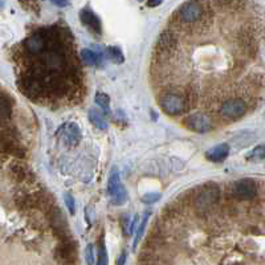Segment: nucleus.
Instances as JSON below:
<instances>
[{"mask_svg": "<svg viewBox=\"0 0 265 265\" xmlns=\"http://www.w3.org/2000/svg\"><path fill=\"white\" fill-rule=\"evenodd\" d=\"M63 133V139L67 146H77L81 141V131L76 123H68L61 129Z\"/></svg>", "mask_w": 265, "mask_h": 265, "instance_id": "obj_8", "label": "nucleus"}, {"mask_svg": "<svg viewBox=\"0 0 265 265\" xmlns=\"http://www.w3.org/2000/svg\"><path fill=\"white\" fill-rule=\"evenodd\" d=\"M229 154V146L227 143H222V145H218L207 152V158L211 160V162H222L228 156Z\"/></svg>", "mask_w": 265, "mask_h": 265, "instance_id": "obj_10", "label": "nucleus"}, {"mask_svg": "<svg viewBox=\"0 0 265 265\" xmlns=\"http://www.w3.org/2000/svg\"><path fill=\"white\" fill-rule=\"evenodd\" d=\"M162 3V0H148L149 7H158Z\"/></svg>", "mask_w": 265, "mask_h": 265, "instance_id": "obj_23", "label": "nucleus"}, {"mask_svg": "<svg viewBox=\"0 0 265 265\" xmlns=\"http://www.w3.org/2000/svg\"><path fill=\"white\" fill-rule=\"evenodd\" d=\"M64 199H65V203H67L68 210L71 211V214H75L76 206H75V199H73V196H72L71 194H65L64 195Z\"/></svg>", "mask_w": 265, "mask_h": 265, "instance_id": "obj_19", "label": "nucleus"}, {"mask_svg": "<svg viewBox=\"0 0 265 265\" xmlns=\"http://www.w3.org/2000/svg\"><path fill=\"white\" fill-rule=\"evenodd\" d=\"M80 20L82 21V24L86 26L89 30L92 31L93 34L101 35L102 34V26L100 17L93 12L92 9L84 8L80 11Z\"/></svg>", "mask_w": 265, "mask_h": 265, "instance_id": "obj_7", "label": "nucleus"}, {"mask_svg": "<svg viewBox=\"0 0 265 265\" xmlns=\"http://www.w3.org/2000/svg\"><path fill=\"white\" fill-rule=\"evenodd\" d=\"M12 112L13 106L11 98L0 93V121H3V122L8 121L11 115H12Z\"/></svg>", "mask_w": 265, "mask_h": 265, "instance_id": "obj_11", "label": "nucleus"}, {"mask_svg": "<svg viewBox=\"0 0 265 265\" xmlns=\"http://www.w3.org/2000/svg\"><path fill=\"white\" fill-rule=\"evenodd\" d=\"M9 173L13 177V179L17 182H28L30 179H34V174L27 166L21 163H13L9 168Z\"/></svg>", "mask_w": 265, "mask_h": 265, "instance_id": "obj_9", "label": "nucleus"}, {"mask_svg": "<svg viewBox=\"0 0 265 265\" xmlns=\"http://www.w3.org/2000/svg\"><path fill=\"white\" fill-rule=\"evenodd\" d=\"M52 1L59 7H67L68 5V0H52Z\"/></svg>", "mask_w": 265, "mask_h": 265, "instance_id": "obj_24", "label": "nucleus"}, {"mask_svg": "<svg viewBox=\"0 0 265 265\" xmlns=\"http://www.w3.org/2000/svg\"><path fill=\"white\" fill-rule=\"evenodd\" d=\"M125 260H126V253H122V255H121V257H119V260L117 261V264L121 265L122 263H125Z\"/></svg>", "mask_w": 265, "mask_h": 265, "instance_id": "obj_25", "label": "nucleus"}, {"mask_svg": "<svg viewBox=\"0 0 265 265\" xmlns=\"http://www.w3.org/2000/svg\"><path fill=\"white\" fill-rule=\"evenodd\" d=\"M160 195L159 194H148L143 196V202L145 203H154L156 200H159Z\"/></svg>", "mask_w": 265, "mask_h": 265, "instance_id": "obj_22", "label": "nucleus"}, {"mask_svg": "<svg viewBox=\"0 0 265 265\" xmlns=\"http://www.w3.org/2000/svg\"><path fill=\"white\" fill-rule=\"evenodd\" d=\"M183 125L195 133H207L214 127V121L208 114L198 112V113L186 114L183 118Z\"/></svg>", "mask_w": 265, "mask_h": 265, "instance_id": "obj_4", "label": "nucleus"}, {"mask_svg": "<svg viewBox=\"0 0 265 265\" xmlns=\"http://www.w3.org/2000/svg\"><path fill=\"white\" fill-rule=\"evenodd\" d=\"M229 192L239 200H251L257 195V183L251 178H244L232 183Z\"/></svg>", "mask_w": 265, "mask_h": 265, "instance_id": "obj_5", "label": "nucleus"}, {"mask_svg": "<svg viewBox=\"0 0 265 265\" xmlns=\"http://www.w3.org/2000/svg\"><path fill=\"white\" fill-rule=\"evenodd\" d=\"M89 119H90V122H92L94 126L101 129V130H106V129H108V122H106L105 117H104V114L100 113L98 110H90V112H89Z\"/></svg>", "mask_w": 265, "mask_h": 265, "instance_id": "obj_12", "label": "nucleus"}, {"mask_svg": "<svg viewBox=\"0 0 265 265\" xmlns=\"http://www.w3.org/2000/svg\"><path fill=\"white\" fill-rule=\"evenodd\" d=\"M248 110V105L243 98L233 97L223 101L219 106L220 117L228 121H237L241 117H244Z\"/></svg>", "mask_w": 265, "mask_h": 265, "instance_id": "obj_3", "label": "nucleus"}, {"mask_svg": "<svg viewBox=\"0 0 265 265\" xmlns=\"http://www.w3.org/2000/svg\"><path fill=\"white\" fill-rule=\"evenodd\" d=\"M214 4L219 8H228V7H232L239 3L240 0H212Z\"/></svg>", "mask_w": 265, "mask_h": 265, "instance_id": "obj_18", "label": "nucleus"}, {"mask_svg": "<svg viewBox=\"0 0 265 265\" xmlns=\"http://www.w3.org/2000/svg\"><path fill=\"white\" fill-rule=\"evenodd\" d=\"M96 104L108 112V110H109V104H110L109 96H106L105 93H97V94H96Z\"/></svg>", "mask_w": 265, "mask_h": 265, "instance_id": "obj_17", "label": "nucleus"}, {"mask_svg": "<svg viewBox=\"0 0 265 265\" xmlns=\"http://www.w3.org/2000/svg\"><path fill=\"white\" fill-rule=\"evenodd\" d=\"M23 69L17 77L20 92L45 106H69L85 96L84 71L72 31L61 24L49 26L46 46L34 56L16 57Z\"/></svg>", "mask_w": 265, "mask_h": 265, "instance_id": "obj_1", "label": "nucleus"}, {"mask_svg": "<svg viewBox=\"0 0 265 265\" xmlns=\"http://www.w3.org/2000/svg\"><path fill=\"white\" fill-rule=\"evenodd\" d=\"M86 263H88L89 265H93L94 263H96V260H94V248H93L92 244H89L88 247H86Z\"/></svg>", "mask_w": 265, "mask_h": 265, "instance_id": "obj_20", "label": "nucleus"}, {"mask_svg": "<svg viewBox=\"0 0 265 265\" xmlns=\"http://www.w3.org/2000/svg\"><path fill=\"white\" fill-rule=\"evenodd\" d=\"M108 189H109V195L112 198V203L115 206H121L126 202L127 195L126 189L121 183V178H119V173L117 170L112 173L109 178V183H108Z\"/></svg>", "mask_w": 265, "mask_h": 265, "instance_id": "obj_6", "label": "nucleus"}, {"mask_svg": "<svg viewBox=\"0 0 265 265\" xmlns=\"http://www.w3.org/2000/svg\"><path fill=\"white\" fill-rule=\"evenodd\" d=\"M247 159L252 160V162L265 159V143H261V145H259V146L253 149L252 151L247 155Z\"/></svg>", "mask_w": 265, "mask_h": 265, "instance_id": "obj_14", "label": "nucleus"}, {"mask_svg": "<svg viewBox=\"0 0 265 265\" xmlns=\"http://www.w3.org/2000/svg\"><path fill=\"white\" fill-rule=\"evenodd\" d=\"M100 259H98V265H105L108 264V257H106V249H105V245H104V243H102L101 245H100Z\"/></svg>", "mask_w": 265, "mask_h": 265, "instance_id": "obj_21", "label": "nucleus"}, {"mask_svg": "<svg viewBox=\"0 0 265 265\" xmlns=\"http://www.w3.org/2000/svg\"><path fill=\"white\" fill-rule=\"evenodd\" d=\"M149 218H150V212H146V215H145V218H143V220H142V223H141V226H139V228H138V231H137V235H135L133 249L137 248V244H138L139 241H141V239H142L143 232H145L146 224H148V222H149Z\"/></svg>", "mask_w": 265, "mask_h": 265, "instance_id": "obj_16", "label": "nucleus"}, {"mask_svg": "<svg viewBox=\"0 0 265 265\" xmlns=\"http://www.w3.org/2000/svg\"><path fill=\"white\" fill-rule=\"evenodd\" d=\"M108 56L110 57V60H113L114 63L117 64H121L123 63V55L122 52H121V49L119 48H117V46H109L108 48Z\"/></svg>", "mask_w": 265, "mask_h": 265, "instance_id": "obj_15", "label": "nucleus"}, {"mask_svg": "<svg viewBox=\"0 0 265 265\" xmlns=\"http://www.w3.org/2000/svg\"><path fill=\"white\" fill-rule=\"evenodd\" d=\"M156 98H158L160 109L170 117L186 115L191 110L189 98L177 85L167 84L160 90Z\"/></svg>", "mask_w": 265, "mask_h": 265, "instance_id": "obj_2", "label": "nucleus"}, {"mask_svg": "<svg viewBox=\"0 0 265 265\" xmlns=\"http://www.w3.org/2000/svg\"><path fill=\"white\" fill-rule=\"evenodd\" d=\"M80 56L82 63L86 64V65H97V64L101 63V56L92 49H82Z\"/></svg>", "mask_w": 265, "mask_h": 265, "instance_id": "obj_13", "label": "nucleus"}]
</instances>
